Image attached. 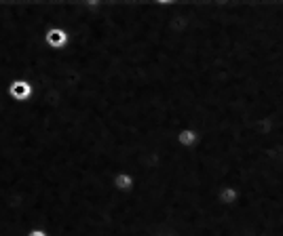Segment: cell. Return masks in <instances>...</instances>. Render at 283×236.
Masks as SVG:
<instances>
[{
	"mask_svg": "<svg viewBox=\"0 0 283 236\" xmlns=\"http://www.w3.org/2000/svg\"><path fill=\"white\" fill-rule=\"evenodd\" d=\"M112 186L118 192H131V188H133V177H131V173H127V171H118L112 177Z\"/></svg>",
	"mask_w": 283,
	"mask_h": 236,
	"instance_id": "7a4b0ae2",
	"label": "cell"
},
{
	"mask_svg": "<svg viewBox=\"0 0 283 236\" xmlns=\"http://www.w3.org/2000/svg\"><path fill=\"white\" fill-rule=\"evenodd\" d=\"M30 236H45V234H43V232H32Z\"/></svg>",
	"mask_w": 283,
	"mask_h": 236,
	"instance_id": "8992f818",
	"label": "cell"
},
{
	"mask_svg": "<svg viewBox=\"0 0 283 236\" xmlns=\"http://www.w3.org/2000/svg\"><path fill=\"white\" fill-rule=\"evenodd\" d=\"M11 95H15L17 99H26L30 95V85L24 83V80H17V83L11 85Z\"/></svg>",
	"mask_w": 283,
	"mask_h": 236,
	"instance_id": "5b68a950",
	"label": "cell"
},
{
	"mask_svg": "<svg viewBox=\"0 0 283 236\" xmlns=\"http://www.w3.org/2000/svg\"><path fill=\"white\" fill-rule=\"evenodd\" d=\"M178 143L180 146H184V148H195L197 143H199V133H197V129H182L180 133H178Z\"/></svg>",
	"mask_w": 283,
	"mask_h": 236,
	"instance_id": "3957f363",
	"label": "cell"
},
{
	"mask_svg": "<svg viewBox=\"0 0 283 236\" xmlns=\"http://www.w3.org/2000/svg\"><path fill=\"white\" fill-rule=\"evenodd\" d=\"M47 40H49V45H51V47L59 49V47H64L68 43V34L64 32V30L55 28V30H51V32L47 34Z\"/></svg>",
	"mask_w": 283,
	"mask_h": 236,
	"instance_id": "277c9868",
	"label": "cell"
},
{
	"mask_svg": "<svg viewBox=\"0 0 283 236\" xmlns=\"http://www.w3.org/2000/svg\"><path fill=\"white\" fill-rule=\"evenodd\" d=\"M239 200H241V190L237 186H220L218 192L220 204H239Z\"/></svg>",
	"mask_w": 283,
	"mask_h": 236,
	"instance_id": "6da1fadb",
	"label": "cell"
}]
</instances>
